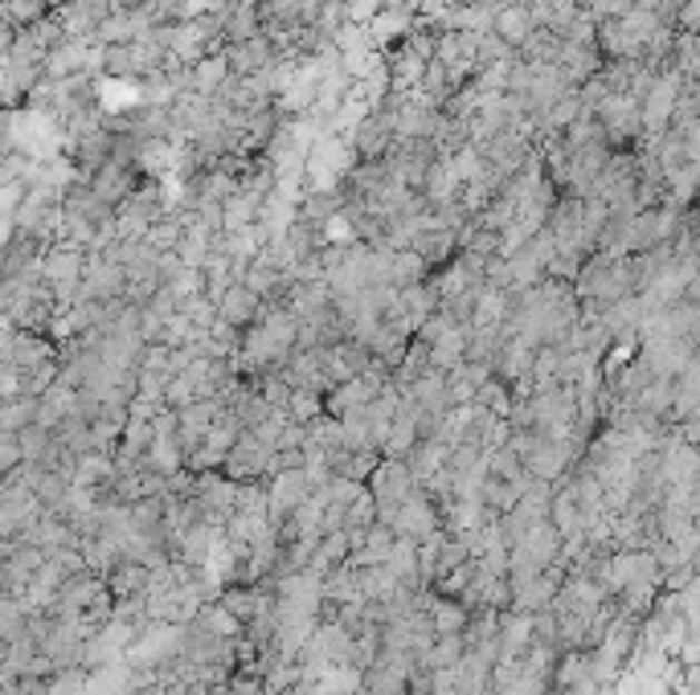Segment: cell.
Masks as SVG:
<instances>
[{
  "label": "cell",
  "mask_w": 700,
  "mask_h": 695,
  "mask_svg": "<svg viewBox=\"0 0 700 695\" xmlns=\"http://www.w3.org/2000/svg\"><path fill=\"white\" fill-rule=\"evenodd\" d=\"M221 475L234 483H258L270 475V446H263L250 430L238 434V443L229 446V455L221 458Z\"/></svg>",
  "instance_id": "cell-1"
},
{
  "label": "cell",
  "mask_w": 700,
  "mask_h": 695,
  "mask_svg": "<svg viewBox=\"0 0 700 695\" xmlns=\"http://www.w3.org/2000/svg\"><path fill=\"white\" fill-rule=\"evenodd\" d=\"M365 487H369L377 512H390V507L402 504L410 492H418V483H414V475H410V467L402 458H377V467L369 470Z\"/></svg>",
  "instance_id": "cell-2"
},
{
  "label": "cell",
  "mask_w": 700,
  "mask_h": 695,
  "mask_svg": "<svg viewBox=\"0 0 700 695\" xmlns=\"http://www.w3.org/2000/svg\"><path fill=\"white\" fill-rule=\"evenodd\" d=\"M348 143H353V152H357L361 160H382V156L394 148V123H390V111H385L382 99L361 115Z\"/></svg>",
  "instance_id": "cell-3"
},
{
  "label": "cell",
  "mask_w": 700,
  "mask_h": 695,
  "mask_svg": "<svg viewBox=\"0 0 700 695\" xmlns=\"http://www.w3.org/2000/svg\"><path fill=\"white\" fill-rule=\"evenodd\" d=\"M258 311H263V299H258L250 287H243V282H229L226 291L214 299V316L238 331L250 328V324L258 319Z\"/></svg>",
  "instance_id": "cell-4"
},
{
  "label": "cell",
  "mask_w": 700,
  "mask_h": 695,
  "mask_svg": "<svg viewBox=\"0 0 700 695\" xmlns=\"http://www.w3.org/2000/svg\"><path fill=\"white\" fill-rule=\"evenodd\" d=\"M221 58H226L229 66V75H267L270 66L279 62V53H275V46H270L263 33L250 41H238V46H226L221 50Z\"/></svg>",
  "instance_id": "cell-5"
},
{
  "label": "cell",
  "mask_w": 700,
  "mask_h": 695,
  "mask_svg": "<svg viewBox=\"0 0 700 695\" xmlns=\"http://www.w3.org/2000/svg\"><path fill=\"white\" fill-rule=\"evenodd\" d=\"M492 33H496V38L504 41L512 53H516L524 41L536 33V26H533V17H529V9H524V4H504V9H496V13H492Z\"/></svg>",
  "instance_id": "cell-6"
},
{
  "label": "cell",
  "mask_w": 700,
  "mask_h": 695,
  "mask_svg": "<svg viewBox=\"0 0 700 695\" xmlns=\"http://www.w3.org/2000/svg\"><path fill=\"white\" fill-rule=\"evenodd\" d=\"M229 78V66L221 53H209V58H201V62L189 66V95H201V99H209V95H217V87Z\"/></svg>",
  "instance_id": "cell-7"
},
{
  "label": "cell",
  "mask_w": 700,
  "mask_h": 695,
  "mask_svg": "<svg viewBox=\"0 0 700 695\" xmlns=\"http://www.w3.org/2000/svg\"><path fill=\"white\" fill-rule=\"evenodd\" d=\"M467 643H463V634H434V643L426 646V655H422L418 667L422 671H446L455 667L459 658H463Z\"/></svg>",
  "instance_id": "cell-8"
},
{
  "label": "cell",
  "mask_w": 700,
  "mask_h": 695,
  "mask_svg": "<svg viewBox=\"0 0 700 695\" xmlns=\"http://www.w3.org/2000/svg\"><path fill=\"white\" fill-rule=\"evenodd\" d=\"M377 524V504H373V495L369 487L361 483V492L344 504V519H341V528L348 532V536H361L365 528H373Z\"/></svg>",
  "instance_id": "cell-9"
},
{
  "label": "cell",
  "mask_w": 700,
  "mask_h": 695,
  "mask_svg": "<svg viewBox=\"0 0 700 695\" xmlns=\"http://www.w3.org/2000/svg\"><path fill=\"white\" fill-rule=\"evenodd\" d=\"M26 622H29L26 606L13 594H0V643H13L17 634L26 631Z\"/></svg>",
  "instance_id": "cell-10"
},
{
  "label": "cell",
  "mask_w": 700,
  "mask_h": 695,
  "mask_svg": "<svg viewBox=\"0 0 700 695\" xmlns=\"http://www.w3.org/2000/svg\"><path fill=\"white\" fill-rule=\"evenodd\" d=\"M283 414H287V421H295V426H307L312 417L324 414V397L292 389V397H287V405H283Z\"/></svg>",
  "instance_id": "cell-11"
},
{
  "label": "cell",
  "mask_w": 700,
  "mask_h": 695,
  "mask_svg": "<svg viewBox=\"0 0 700 695\" xmlns=\"http://www.w3.org/2000/svg\"><path fill=\"white\" fill-rule=\"evenodd\" d=\"M283 695H295V692H283Z\"/></svg>",
  "instance_id": "cell-12"
}]
</instances>
